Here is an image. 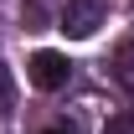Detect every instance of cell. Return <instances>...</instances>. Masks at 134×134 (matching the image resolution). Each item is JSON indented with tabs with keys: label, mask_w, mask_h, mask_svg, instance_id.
<instances>
[{
	"label": "cell",
	"mask_w": 134,
	"mask_h": 134,
	"mask_svg": "<svg viewBox=\"0 0 134 134\" xmlns=\"http://www.w3.org/2000/svg\"><path fill=\"white\" fill-rule=\"evenodd\" d=\"M103 0H62V10H57V31H67L72 41H83L103 26Z\"/></svg>",
	"instance_id": "cell-1"
},
{
	"label": "cell",
	"mask_w": 134,
	"mask_h": 134,
	"mask_svg": "<svg viewBox=\"0 0 134 134\" xmlns=\"http://www.w3.org/2000/svg\"><path fill=\"white\" fill-rule=\"evenodd\" d=\"M26 77H31L41 93H57V88H67V83H72V62H67L62 52H36V57H31V67H26Z\"/></svg>",
	"instance_id": "cell-2"
},
{
	"label": "cell",
	"mask_w": 134,
	"mask_h": 134,
	"mask_svg": "<svg viewBox=\"0 0 134 134\" xmlns=\"http://www.w3.org/2000/svg\"><path fill=\"white\" fill-rule=\"evenodd\" d=\"M114 77H119L124 88H134V41L114 47Z\"/></svg>",
	"instance_id": "cell-3"
},
{
	"label": "cell",
	"mask_w": 134,
	"mask_h": 134,
	"mask_svg": "<svg viewBox=\"0 0 134 134\" xmlns=\"http://www.w3.org/2000/svg\"><path fill=\"white\" fill-rule=\"evenodd\" d=\"M16 108V72L0 62V114H10Z\"/></svg>",
	"instance_id": "cell-4"
},
{
	"label": "cell",
	"mask_w": 134,
	"mask_h": 134,
	"mask_svg": "<svg viewBox=\"0 0 134 134\" xmlns=\"http://www.w3.org/2000/svg\"><path fill=\"white\" fill-rule=\"evenodd\" d=\"M103 134H134V114L124 108V114H114L108 124H103Z\"/></svg>",
	"instance_id": "cell-5"
},
{
	"label": "cell",
	"mask_w": 134,
	"mask_h": 134,
	"mask_svg": "<svg viewBox=\"0 0 134 134\" xmlns=\"http://www.w3.org/2000/svg\"><path fill=\"white\" fill-rule=\"evenodd\" d=\"M52 134H62V129H52Z\"/></svg>",
	"instance_id": "cell-6"
}]
</instances>
